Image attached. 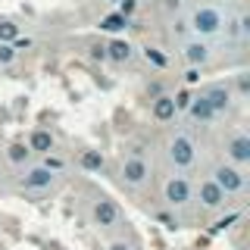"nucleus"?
I'll return each instance as SVG.
<instances>
[{
  "mask_svg": "<svg viewBox=\"0 0 250 250\" xmlns=\"http://www.w3.org/2000/svg\"><path fill=\"white\" fill-rule=\"evenodd\" d=\"M116 6H119L116 13H122L125 19H131V16H135V10H138V0H119Z\"/></svg>",
  "mask_w": 250,
  "mask_h": 250,
  "instance_id": "a878e982",
  "label": "nucleus"
},
{
  "mask_svg": "<svg viewBox=\"0 0 250 250\" xmlns=\"http://www.w3.org/2000/svg\"><path fill=\"white\" fill-rule=\"evenodd\" d=\"M91 60L106 62V47H104V44H94V47H91Z\"/></svg>",
  "mask_w": 250,
  "mask_h": 250,
  "instance_id": "cd10ccee",
  "label": "nucleus"
},
{
  "mask_svg": "<svg viewBox=\"0 0 250 250\" xmlns=\"http://www.w3.org/2000/svg\"><path fill=\"white\" fill-rule=\"evenodd\" d=\"M185 113L191 116V119L197 122V125H213V122L219 119V113H216L213 106H209V100L203 97L200 91H197V94L191 97V104H188V109H185Z\"/></svg>",
  "mask_w": 250,
  "mask_h": 250,
  "instance_id": "f8f14e48",
  "label": "nucleus"
},
{
  "mask_svg": "<svg viewBox=\"0 0 250 250\" xmlns=\"http://www.w3.org/2000/svg\"><path fill=\"white\" fill-rule=\"evenodd\" d=\"M229 88H231V94H234L238 100H247V97H250V72H247V69L234 72V82L229 84Z\"/></svg>",
  "mask_w": 250,
  "mask_h": 250,
  "instance_id": "aec40b11",
  "label": "nucleus"
},
{
  "mask_svg": "<svg viewBox=\"0 0 250 250\" xmlns=\"http://www.w3.org/2000/svg\"><path fill=\"white\" fill-rule=\"evenodd\" d=\"M163 153H166V163L172 169H191L197 163V144L188 131H172L163 144Z\"/></svg>",
  "mask_w": 250,
  "mask_h": 250,
  "instance_id": "f03ea898",
  "label": "nucleus"
},
{
  "mask_svg": "<svg viewBox=\"0 0 250 250\" xmlns=\"http://www.w3.org/2000/svg\"><path fill=\"white\" fill-rule=\"evenodd\" d=\"M141 53H144V60L150 62L153 69H169V57L160 50V47H150V44H147V47H141Z\"/></svg>",
  "mask_w": 250,
  "mask_h": 250,
  "instance_id": "412c9836",
  "label": "nucleus"
},
{
  "mask_svg": "<svg viewBox=\"0 0 250 250\" xmlns=\"http://www.w3.org/2000/svg\"><path fill=\"white\" fill-rule=\"evenodd\" d=\"M225 35H229L231 41H247L250 38V16L238 13V16H231V19H225Z\"/></svg>",
  "mask_w": 250,
  "mask_h": 250,
  "instance_id": "dca6fc26",
  "label": "nucleus"
},
{
  "mask_svg": "<svg viewBox=\"0 0 250 250\" xmlns=\"http://www.w3.org/2000/svg\"><path fill=\"white\" fill-rule=\"evenodd\" d=\"M172 35H175V38H185V35H191V31H188V22L175 16V19H172Z\"/></svg>",
  "mask_w": 250,
  "mask_h": 250,
  "instance_id": "bb28decb",
  "label": "nucleus"
},
{
  "mask_svg": "<svg viewBox=\"0 0 250 250\" xmlns=\"http://www.w3.org/2000/svg\"><path fill=\"white\" fill-rule=\"evenodd\" d=\"M194 200L200 203L203 213H219V209L229 207V194H225L209 175H207V178H200V182L194 185Z\"/></svg>",
  "mask_w": 250,
  "mask_h": 250,
  "instance_id": "423d86ee",
  "label": "nucleus"
},
{
  "mask_svg": "<svg viewBox=\"0 0 250 250\" xmlns=\"http://www.w3.org/2000/svg\"><path fill=\"white\" fill-rule=\"evenodd\" d=\"M222 153H225V163H234V166L247 169L250 163V135L247 131H229L222 141Z\"/></svg>",
  "mask_w": 250,
  "mask_h": 250,
  "instance_id": "6e6552de",
  "label": "nucleus"
},
{
  "mask_svg": "<svg viewBox=\"0 0 250 250\" xmlns=\"http://www.w3.org/2000/svg\"><path fill=\"white\" fill-rule=\"evenodd\" d=\"M150 116H153V122H160V125L178 119V109H175V100H172V94H160V97L150 100Z\"/></svg>",
  "mask_w": 250,
  "mask_h": 250,
  "instance_id": "4468645a",
  "label": "nucleus"
},
{
  "mask_svg": "<svg viewBox=\"0 0 250 250\" xmlns=\"http://www.w3.org/2000/svg\"><path fill=\"white\" fill-rule=\"evenodd\" d=\"M19 35H22V28L16 19H0V44H13Z\"/></svg>",
  "mask_w": 250,
  "mask_h": 250,
  "instance_id": "4be33fe9",
  "label": "nucleus"
},
{
  "mask_svg": "<svg viewBox=\"0 0 250 250\" xmlns=\"http://www.w3.org/2000/svg\"><path fill=\"white\" fill-rule=\"evenodd\" d=\"M191 97H194V91H188V88H182V91H175V94H172V100H175V109H178V113H185V109H188Z\"/></svg>",
  "mask_w": 250,
  "mask_h": 250,
  "instance_id": "b1692460",
  "label": "nucleus"
},
{
  "mask_svg": "<svg viewBox=\"0 0 250 250\" xmlns=\"http://www.w3.org/2000/svg\"><path fill=\"white\" fill-rule=\"evenodd\" d=\"M163 200L169 209H185L194 200V182L188 175H169L163 182Z\"/></svg>",
  "mask_w": 250,
  "mask_h": 250,
  "instance_id": "39448f33",
  "label": "nucleus"
},
{
  "mask_svg": "<svg viewBox=\"0 0 250 250\" xmlns=\"http://www.w3.org/2000/svg\"><path fill=\"white\" fill-rule=\"evenodd\" d=\"M88 216H91V222L97 225V229H113V225L122 222L119 207H116V203L109 200L106 194H91V200H88Z\"/></svg>",
  "mask_w": 250,
  "mask_h": 250,
  "instance_id": "0eeeda50",
  "label": "nucleus"
},
{
  "mask_svg": "<svg viewBox=\"0 0 250 250\" xmlns=\"http://www.w3.org/2000/svg\"><path fill=\"white\" fill-rule=\"evenodd\" d=\"M163 10H166V13H182V0H163Z\"/></svg>",
  "mask_w": 250,
  "mask_h": 250,
  "instance_id": "c85d7f7f",
  "label": "nucleus"
},
{
  "mask_svg": "<svg viewBox=\"0 0 250 250\" xmlns=\"http://www.w3.org/2000/svg\"><path fill=\"white\" fill-rule=\"evenodd\" d=\"M104 3H109V6H116V3H119V0H104Z\"/></svg>",
  "mask_w": 250,
  "mask_h": 250,
  "instance_id": "2f4dec72",
  "label": "nucleus"
},
{
  "mask_svg": "<svg viewBox=\"0 0 250 250\" xmlns=\"http://www.w3.org/2000/svg\"><path fill=\"white\" fill-rule=\"evenodd\" d=\"M188 31H191L194 38H216L225 31V13L219 10L216 3H197L188 10Z\"/></svg>",
  "mask_w": 250,
  "mask_h": 250,
  "instance_id": "f257e3e1",
  "label": "nucleus"
},
{
  "mask_svg": "<svg viewBox=\"0 0 250 250\" xmlns=\"http://www.w3.org/2000/svg\"><path fill=\"white\" fill-rule=\"evenodd\" d=\"M104 47H106V62H119V66H125V62L135 60V47H131V41H125L122 35L109 38Z\"/></svg>",
  "mask_w": 250,
  "mask_h": 250,
  "instance_id": "ddd939ff",
  "label": "nucleus"
},
{
  "mask_svg": "<svg viewBox=\"0 0 250 250\" xmlns=\"http://www.w3.org/2000/svg\"><path fill=\"white\" fill-rule=\"evenodd\" d=\"M116 178H119L122 188H131V191H138V188H144L147 178H150V166H147L144 156L122 153L119 166H116Z\"/></svg>",
  "mask_w": 250,
  "mask_h": 250,
  "instance_id": "7ed1b4c3",
  "label": "nucleus"
},
{
  "mask_svg": "<svg viewBox=\"0 0 250 250\" xmlns=\"http://www.w3.org/2000/svg\"><path fill=\"white\" fill-rule=\"evenodd\" d=\"M182 57H185L188 66L203 69L209 60H213V47L203 41V38H185V41H182Z\"/></svg>",
  "mask_w": 250,
  "mask_h": 250,
  "instance_id": "9d476101",
  "label": "nucleus"
},
{
  "mask_svg": "<svg viewBox=\"0 0 250 250\" xmlns=\"http://www.w3.org/2000/svg\"><path fill=\"white\" fill-rule=\"evenodd\" d=\"M41 166L47 169V172H53V175H60L62 169H66V160H62V156L53 150V153H44V160H41Z\"/></svg>",
  "mask_w": 250,
  "mask_h": 250,
  "instance_id": "5701e85b",
  "label": "nucleus"
},
{
  "mask_svg": "<svg viewBox=\"0 0 250 250\" xmlns=\"http://www.w3.org/2000/svg\"><path fill=\"white\" fill-rule=\"evenodd\" d=\"M53 182H57V175H53V172H47L41 163H31V166H25V172H22L19 188H22V191L38 194V191H47Z\"/></svg>",
  "mask_w": 250,
  "mask_h": 250,
  "instance_id": "1a4fd4ad",
  "label": "nucleus"
},
{
  "mask_svg": "<svg viewBox=\"0 0 250 250\" xmlns=\"http://www.w3.org/2000/svg\"><path fill=\"white\" fill-rule=\"evenodd\" d=\"M6 163H10V166H22V169L28 166V163H31V150L25 147V141L6 147Z\"/></svg>",
  "mask_w": 250,
  "mask_h": 250,
  "instance_id": "6ab92c4d",
  "label": "nucleus"
},
{
  "mask_svg": "<svg viewBox=\"0 0 250 250\" xmlns=\"http://www.w3.org/2000/svg\"><path fill=\"white\" fill-rule=\"evenodd\" d=\"M106 250H138V247H135V244H125V241H113Z\"/></svg>",
  "mask_w": 250,
  "mask_h": 250,
  "instance_id": "7c9ffc66",
  "label": "nucleus"
},
{
  "mask_svg": "<svg viewBox=\"0 0 250 250\" xmlns=\"http://www.w3.org/2000/svg\"><path fill=\"white\" fill-rule=\"evenodd\" d=\"M19 53L13 50V44H0V66H13Z\"/></svg>",
  "mask_w": 250,
  "mask_h": 250,
  "instance_id": "393cba45",
  "label": "nucleus"
},
{
  "mask_svg": "<svg viewBox=\"0 0 250 250\" xmlns=\"http://www.w3.org/2000/svg\"><path fill=\"white\" fill-rule=\"evenodd\" d=\"M25 147L31 153H53L57 150V135H53L50 128H31V135H28V141H25Z\"/></svg>",
  "mask_w": 250,
  "mask_h": 250,
  "instance_id": "2eb2a0df",
  "label": "nucleus"
},
{
  "mask_svg": "<svg viewBox=\"0 0 250 250\" xmlns=\"http://www.w3.org/2000/svg\"><path fill=\"white\" fill-rule=\"evenodd\" d=\"M200 94L209 100V106L216 109L219 116H225L229 109L234 106V94H231V88L225 82H213V84H207V88H200Z\"/></svg>",
  "mask_w": 250,
  "mask_h": 250,
  "instance_id": "9b49d317",
  "label": "nucleus"
},
{
  "mask_svg": "<svg viewBox=\"0 0 250 250\" xmlns=\"http://www.w3.org/2000/svg\"><path fill=\"white\" fill-rule=\"evenodd\" d=\"M209 178L222 188L225 194H244L247 191V169H241V166H234V163H225V160H219L213 169H209Z\"/></svg>",
  "mask_w": 250,
  "mask_h": 250,
  "instance_id": "20e7f679",
  "label": "nucleus"
},
{
  "mask_svg": "<svg viewBox=\"0 0 250 250\" xmlns=\"http://www.w3.org/2000/svg\"><path fill=\"white\" fill-rule=\"evenodd\" d=\"M78 166L84 172H91V175H100V172H106V156L100 150H94V147H88V150L78 153Z\"/></svg>",
  "mask_w": 250,
  "mask_h": 250,
  "instance_id": "f3484780",
  "label": "nucleus"
},
{
  "mask_svg": "<svg viewBox=\"0 0 250 250\" xmlns=\"http://www.w3.org/2000/svg\"><path fill=\"white\" fill-rule=\"evenodd\" d=\"M197 78H200V69H197V66H191V69L185 72V82H188V84H194Z\"/></svg>",
  "mask_w": 250,
  "mask_h": 250,
  "instance_id": "c756f323",
  "label": "nucleus"
},
{
  "mask_svg": "<svg viewBox=\"0 0 250 250\" xmlns=\"http://www.w3.org/2000/svg\"><path fill=\"white\" fill-rule=\"evenodd\" d=\"M128 25H131V19H125V16H122V13H116V10H113V13H106L104 19L97 22V28H100V31H106V35H113V38H116V35H122V31L128 28Z\"/></svg>",
  "mask_w": 250,
  "mask_h": 250,
  "instance_id": "a211bd4d",
  "label": "nucleus"
}]
</instances>
